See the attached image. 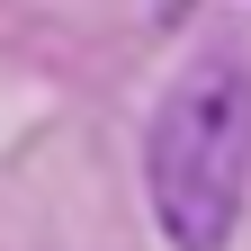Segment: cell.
I'll use <instances>...</instances> for the list:
<instances>
[{
	"label": "cell",
	"instance_id": "obj_1",
	"mask_svg": "<svg viewBox=\"0 0 251 251\" xmlns=\"http://www.w3.org/2000/svg\"><path fill=\"white\" fill-rule=\"evenodd\" d=\"M144 188L171 251H225L251 206V63L198 54L144 126Z\"/></svg>",
	"mask_w": 251,
	"mask_h": 251
}]
</instances>
